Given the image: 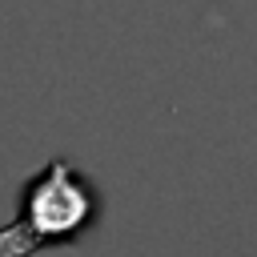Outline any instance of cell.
I'll list each match as a JSON object with an SVG mask.
<instances>
[{
  "mask_svg": "<svg viewBox=\"0 0 257 257\" xmlns=\"http://www.w3.org/2000/svg\"><path fill=\"white\" fill-rule=\"evenodd\" d=\"M24 209H28V217L0 233V241L24 237L20 253L44 245L48 237H76L92 217V193L84 189L80 177H72V169L64 161H52L48 173L28 189V205Z\"/></svg>",
  "mask_w": 257,
  "mask_h": 257,
  "instance_id": "obj_1",
  "label": "cell"
}]
</instances>
